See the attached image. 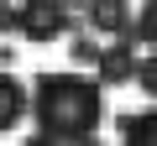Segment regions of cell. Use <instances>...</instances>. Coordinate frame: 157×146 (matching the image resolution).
I'll list each match as a JSON object with an SVG mask.
<instances>
[{
	"instance_id": "6da1fadb",
	"label": "cell",
	"mask_w": 157,
	"mask_h": 146,
	"mask_svg": "<svg viewBox=\"0 0 157 146\" xmlns=\"http://www.w3.org/2000/svg\"><path fill=\"white\" fill-rule=\"evenodd\" d=\"M26 110L37 115L42 141H94L105 125V89L78 73H42Z\"/></svg>"
},
{
	"instance_id": "7a4b0ae2",
	"label": "cell",
	"mask_w": 157,
	"mask_h": 146,
	"mask_svg": "<svg viewBox=\"0 0 157 146\" xmlns=\"http://www.w3.org/2000/svg\"><path fill=\"white\" fill-rule=\"evenodd\" d=\"M16 31L26 42H58L63 31H73V11H68V0H21Z\"/></svg>"
},
{
	"instance_id": "3957f363",
	"label": "cell",
	"mask_w": 157,
	"mask_h": 146,
	"mask_svg": "<svg viewBox=\"0 0 157 146\" xmlns=\"http://www.w3.org/2000/svg\"><path fill=\"white\" fill-rule=\"evenodd\" d=\"M136 57H141V47H136L131 37H115L110 47H100V57H94L100 84H105V89H121V84H131V68H136Z\"/></svg>"
},
{
	"instance_id": "277c9868",
	"label": "cell",
	"mask_w": 157,
	"mask_h": 146,
	"mask_svg": "<svg viewBox=\"0 0 157 146\" xmlns=\"http://www.w3.org/2000/svg\"><path fill=\"white\" fill-rule=\"evenodd\" d=\"M26 84L16 78V73H0V136H11L16 125H21V115H26Z\"/></svg>"
},
{
	"instance_id": "5b68a950",
	"label": "cell",
	"mask_w": 157,
	"mask_h": 146,
	"mask_svg": "<svg viewBox=\"0 0 157 146\" xmlns=\"http://www.w3.org/2000/svg\"><path fill=\"white\" fill-rule=\"evenodd\" d=\"M89 26L105 37H126L131 26V0H89Z\"/></svg>"
},
{
	"instance_id": "8992f818",
	"label": "cell",
	"mask_w": 157,
	"mask_h": 146,
	"mask_svg": "<svg viewBox=\"0 0 157 146\" xmlns=\"http://www.w3.org/2000/svg\"><path fill=\"white\" fill-rule=\"evenodd\" d=\"M115 136L131 141V146H147V141H157V115H152V110H131V115L115 125Z\"/></svg>"
},
{
	"instance_id": "52a82bcc",
	"label": "cell",
	"mask_w": 157,
	"mask_h": 146,
	"mask_svg": "<svg viewBox=\"0 0 157 146\" xmlns=\"http://www.w3.org/2000/svg\"><path fill=\"white\" fill-rule=\"evenodd\" d=\"M126 37H131L136 47H152V37H157V11H152V0H141V5L131 11V26H126Z\"/></svg>"
},
{
	"instance_id": "ba28073f",
	"label": "cell",
	"mask_w": 157,
	"mask_h": 146,
	"mask_svg": "<svg viewBox=\"0 0 157 146\" xmlns=\"http://www.w3.org/2000/svg\"><path fill=\"white\" fill-rule=\"evenodd\" d=\"M68 57H73V63H84V68H94L100 42H94V37H73V42H68Z\"/></svg>"
},
{
	"instance_id": "9c48e42d",
	"label": "cell",
	"mask_w": 157,
	"mask_h": 146,
	"mask_svg": "<svg viewBox=\"0 0 157 146\" xmlns=\"http://www.w3.org/2000/svg\"><path fill=\"white\" fill-rule=\"evenodd\" d=\"M16 16H21V0H0V31H16Z\"/></svg>"
}]
</instances>
